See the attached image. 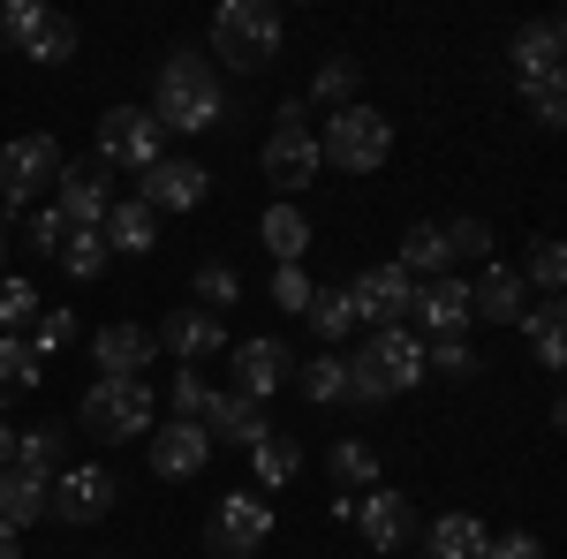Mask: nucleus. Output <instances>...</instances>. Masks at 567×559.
Wrapping results in <instances>:
<instances>
[{"mask_svg": "<svg viewBox=\"0 0 567 559\" xmlns=\"http://www.w3.org/2000/svg\"><path fill=\"white\" fill-rule=\"evenodd\" d=\"M144 114H152L159 130H182V136L219 130V76H213V61H205V53H167Z\"/></svg>", "mask_w": 567, "mask_h": 559, "instance_id": "1", "label": "nucleus"}, {"mask_svg": "<svg viewBox=\"0 0 567 559\" xmlns=\"http://www.w3.org/2000/svg\"><path fill=\"white\" fill-rule=\"evenodd\" d=\"M76 424H84L99 446H130V438H144V431L159 424V401H152L144 379H91Z\"/></svg>", "mask_w": 567, "mask_h": 559, "instance_id": "2", "label": "nucleus"}, {"mask_svg": "<svg viewBox=\"0 0 567 559\" xmlns=\"http://www.w3.org/2000/svg\"><path fill=\"white\" fill-rule=\"evenodd\" d=\"M393 152V122L379 106H341V114H326V136H318V159H333L341 174H379Z\"/></svg>", "mask_w": 567, "mask_h": 559, "instance_id": "3", "label": "nucleus"}, {"mask_svg": "<svg viewBox=\"0 0 567 559\" xmlns=\"http://www.w3.org/2000/svg\"><path fill=\"white\" fill-rule=\"evenodd\" d=\"M280 15L265 8V0H219V15H213V45H219V61L227 69H265V61H280Z\"/></svg>", "mask_w": 567, "mask_h": 559, "instance_id": "4", "label": "nucleus"}, {"mask_svg": "<svg viewBox=\"0 0 567 559\" xmlns=\"http://www.w3.org/2000/svg\"><path fill=\"white\" fill-rule=\"evenodd\" d=\"M0 45L23 53V61H39V69H61L76 53V23L61 8H45V0H8L0 8Z\"/></svg>", "mask_w": 567, "mask_h": 559, "instance_id": "5", "label": "nucleus"}, {"mask_svg": "<svg viewBox=\"0 0 567 559\" xmlns=\"http://www.w3.org/2000/svg\"><path fill=\"white\" fill-rule=\"evenodd\" d=\"M61 144L53 136H16V144H0V213H31L39 205V189H53L61 182Z\"/></svg>", "mask_w": 567, "mask_h": 559, "instance_id": "6", "label": "nucleus"}, {"mask_svg": "<svg viewBox=\"0 0 567 559\" xmlns=\"http://www.w3.org/2000/svg\"><path fill=\"white\" fill-rule=\"evenodd\" d=\"M272 537V507H265V491H227L205 521V552L213 559H250Z\"/></svg>", "mask_w": 567, "mask_h": 559, "instance_id": "7", "label": "nucleus"}, {"mask_svg": "<svg viewBox=\"0 0 567 559\" xmlns=\"http://www.w3.org/2000/svg\"><path fill=\"white\" fill-rule=\"evenodd\" d=\"M159 136L167 130L144 106H106L99 114V167H130V174L159 167Z\"/></svg>", "mask_w": 567, "mask_h": 559, "instance_id": "8", "label": "nucleus"}, {"mask_svg": "<svg viewBox=\"0 0 567 559\" xmlns=\"http://www.w3.org/2000/svg\"><path fill=\"white\" fill-rule=\"evenodd\" d=\"M349 302H355V325L386 333V325H409V310H416V280H409L401 265H371V272H355V280H349Z\"/></svg>", "mask_w": 567, "mask_h": 559, "instance_id": "9", "label": "nucleus"}, {"mask_svg": "<svg viewBox=\"0 0 567 559\" xmlns=\"http://www.w3.org/2000/svg\"><path fill=\"white\" fill-rule=\"evenodd\" d=\"M114 499H122V484H114V469H99V462H84V469L53 476V499H45V515L76 521V529H91L99 515H114Z\"/></svg>", "mask_w": 567, "mask_h": 559, "instance_id": "10", "label": "nucleus"}, {"mask_svg": "<svg viewBox=\"0 0 567 559\" xmlns=\"http://www.w3.org/2000/svg\"><path fill=\"white\" fill-rule=\"evenodd\" d=\"M432 341H462L470 333V280H454V272H439V280H416V310H409Z\"/></svg>", "mask_w": 567, "mask_h": 559, "instance_id": "11", "label": "nucleus"}, {"mask_svg": "<svg viewBox=\"0 0 567 559\" xmlns=\"http://www.w3.org/2000/svg\"><path fill=\"white\" fill-rule=\"evenodd\" d=\"M205 189H213V174L197 167V159H159V167H144L136 205H152V213H197Z\"/></svg>", "mask_w": 567, "mask_h": 559, "instance_id": "12", "label": "nucleus"}, {"mask_svg": "<svg viewBox=\"0 0 567 559\" xmlns=\"http://www.w3.org/2000/svg\"><path fill=\"white\" fill-rule=\"evenodd\" d=\"M355 529H363V545H371V552H401V545L416 537V507H409L393 484H379V491H363V499H355Z\"/></svg>", "mask_w": 567, "mask_h": 559, "instance_id": "13", "label": "nucleus"}, {"mask_svg": "<svg viewBox=\"0 0 567 559\" xmlns=\"http://www.w3.org/2000/svg\"><path fill=\"white\" fill-rule=\"evenodd\" d=\"M106 205H114V182L99 174V159L61 167V182H53V213L69 219V227H99V219H106Z\"/></svg>", "mask_w": 567, "mask_h": 559, "instance_id": "14", "label": "nucleus"}, {"mask_svg": "<svg viewBox=\"0 0 567 559\" xmlns=\"http://www.w3.org/2000/svg\"><path fill=\"white\" fill-rule=\"evenodd\" d=\"M144 454H152V476L159 484H182V476H197L213 462V438H205V424H159L144 438Z\"/></svg>", "mask_w": 567, "mask_h": 559, "instance_id": "15", "label": "nucleus"}, {"mask_svg": "<svg viewBox=\"0 0 567 559\" xmlns=\"http://www.w3.org/2000/svg\"><path fill=\"white\" fill-rule=\"evenodd\" d=\"M152 341L167 348L182 371H197L205 355H219V348H227V325H219L213 310H197V302H189V310H175V318H159V333H152Z\"/></svg>", "mask_w": 567, "mask_h": 559, "instance_id": "16", "label": "nucleus"}, {"mask_svg": "<svg viewBox=\"0 0 567 559\" xmlns=\"http://www.w3.org/2000/svg\"><path fill=\"white\" fill-rule=\"evenodd\" d=\"M363 355H371V371L386 379V393H409V386H424V379H432V371H424V341H416L409 325L371 333V341H363Z\"/></svg>", "mask_w": 567, "mask_h": 559, "instance_id": "17", "label": "nucleus"}, {"mask_svg": "<svg viewBox=\"0 0 567 559\" xmlns=\"http://www.w3.org/2000/svg\"><path fill=\"white\" fill-rule=\"evenodd\" d=\"M91 363H99V379H144V363H159V341L144 325H99Z\"/></svg>", "mask_w": 567, "mask_h": 559, "instance_id": "18", "label": "nucleus"}, {"mask_svg": "<svg viewBox=\"0 0 567 559\" xmlns=\"http://www.w3.org/2000/svg\"><path fill=\"white\" fill-rule=\"evenodd\" d=\"M296 379V348L288 341H243L235 348V393H250V401H265V393H280Z\"/></svg>", "mask_w": 567, "mask_h": 559, "instance_id": "19", "label": "nucleus"}, {"mask_svg": "<svg viewBox=\"0 0 567 559\" xmlns=\"http://www.w3.org/2000/svg\"><path fill=\"white\" fill-rule=\"evenodd\" d=\"M560 45H567V31L553 15H545V23H523V31H515V84L523 91L560 84Z\"/></svg>", "mask_w": 567, "mask_h": 559, "instance_id": "20", "label": "nucleus"}, {"mask_svg": "<svg viewBox=\"0 0 567 559\" xmlns=\"http://www.w3.org/2000/svg\"><path fill=\"white\" fill-rule=\"evenodd\" d=\"M318 136H310V122H296V130H272L265 136V174L280 182V189H303V182H318Z\"/></svg>", "mask_w": 567, "mask_h": 559, "instance_id": "21", "label": "nucleus"}, {"mask_svg": "<svg viewBox=\"0 0 567 559\" xmlns=\"http://www.w3.org/2000/svg\"><path fill=\"white\" fill-rule=\"evenodd\" d=\"M99 242H106L114 258H144V250H159V213L136 205V197H114L106 219H99Z\"/></svg>", "mask_w": 567, "mask_h": 559, "instance_id": "22", "label": "nucleus"}, {"mask_svg": "<svg viewBox=\"0 0 567 559\" xmlns=\"http://www.w3.org/2000/svg\"><path fill=\"white\" fill-rule=\"evenodd\" d=\"M265 431H272V424H265V408L250 401V393H213V408H205V438H219V446H243V454H250Z\"/></svg>", "mask_w": 567, "mask_h": 559, "instance_id": "23", "label": "nucleus"}, {"mask_svg": "<svg viewBox=\"0 0 567 559\" xmlns=\"http://www.w3.org/2000/svg\"><path fill=\"white\" fill-rule=\"evenodd\" d=\"M470 310L492 325H523V272L515 265H484V280H470Z\"/></svg>", "mask_w": 567, "mask_h": 559, "instance_id": "24", "label": "nucleus"}, {"mask_svg": "<svg viewBox=\"0 0 567 559\" xmlns=\"http://www.w3.org/2000/svg\"><path fill=\"white\" fill-rule=\"evenodd\" d=\"M45 499H53V476H39V469H0V521L8 529H31V521L45 515Z\"/></svg>", "mask_w": 567, "mask_h": 559, "instance_id": "25", "label": "nucleus"}, {"mask_svg": "<svg viewBox=\"0 0 567 559\" xmlns=\"http://www.w3.org/2000/svg\"><path fill=\"white\" fill-rule=\"evenodd\" d=\"M484 545H492V529H484L477 515H439L416 552L424 559H484Z\"/></svg>", "mask_w": 567, "mask_h": 559, "instance_id": "26", "label": "nucleus"}, {"mask_svg": "<svg viewBox=\"0 0 567 559\" xmlns=\"http://www.w3.org/2000/svg\"><path fill=\"white\" fill-rule=\"evenodd\" d=\"M401 272L409 280H439L446 272V235H439V219H416V227H401Z\"/></svg>", "mask_w": 567, "mask_h": 559, "instance_id": "27", "label": "nucleus"}, {"mask_svg": "<svg viewBox=\"0 0 567 559\" xmlns=\"http://www.w3.org/2000/svg\"><path fill=\"white\" fill-rule=\"evenodd\" d=\"M258 235H265V250H272V265H303V250H310L303 205H272V213L258 219Z\"/></svg>", "mask_w": 567, "mask_h": 559, "instance_id": "28", "label": "nucleus"}, {"mask_svg": "<svg viewBox=\"0 0 567 559\" xmlns=\"http://www.w3.org/2000/svg\"><path fill=\"white\" fill-rule=\"evenodd\" d=\"M296 469H303V446L288 438V431H265L258 446H250V484H296Z\"/></svg>", "mask_w": 567, "mask_h": 559, "instance_id": "29", "label": "nucleus"}, {"mask_svg": "<svg viewBox=\"0 0 567 559\" xmlns=\"http://www.w3.org/2000/svg\"><path fill=\"white\" fill-rule=\"evenodd\" d=\"M310 325H318V341L326 348H349V333H355V302H349V288L333 280V288H310V310H303Z\"/></svg>", "mask_w": 567, "mask_h": 559, "instance_id": "30", "label": "nucleus"}, {"mask_svg": "<svg viewBox=\"0 0 567 559\" xmlns=\"http://www.w3.org/2000/svg\"><path fill=\"white\" fill-rule=\"evenodd\" d=\"M39 379H45V355L23 333H0V393L16 401V393H39Z\"/></svg>", "mask_w": 567, "mask_h": 559, "instance_id": "31", "label": "nucleus"}, {"mask_svg": "<svg viewBox=\"0 0 567 559\" xmlns=\"http://www.w3.org/2000/svg\"><path fill=\"white\" fill-rule=\"evenodd\" d=\"M53 258H61V272H69V280H99V272H106V265H114V250H106V242H99V227H69V235H61V250H53Z\"/></svg>", "mask_w": 567, "mask_h": 559, "instance_id": "32", "label": "nucleus"}, {"mask_svg": "<svg viewBox=\"0 0 567 559\" xmlns=\"http://www.w3.org/2000/svg\"><path fill=\"white\" fill-rule=\"evenodd\" d=\"M341 379H349V348H326V355H310V363H296V386H303V401H341Z\"/></svg>", "mask_w": 567, "mask_h": 559, "instance_id": "33", "label": "nucleus"}, {"mask_svg": "<svg viewBox=\"0 0 567 559\" xmlns=\"http://www.w3.org/2000/svg\"><path fill=\"white\" fill-rule=\"evenodd\" d=\"M529 348H537L545 371H560V355H567V310H560V296H545L537 310H529Z\"/></svg>", "mask_w": 567, "mask_h": 559, "instance_id": "34", "label": "nucleus"}, {"mask_svg": "<svg viewBox=\"0 0 567 559\" xmlns=\"http://www.w3.org/2000/svg\"><path fill=\"white\" fill-rule=\"evenodd\" d=\"M69 454V424H31V431H16V469H39L53 476V462Z\"/></svg>", "mask_w": 567, "mask_h": 559, "instance_id": "35", "label": "nucleus"}, {"mask_svg": "<svg viewBox=\"0 0 567 559\" xmlns=\"http://www.w3.org/2000/svg\"><path fill=\"white\" fill-rule=\"evenodd\" d=\"M39 288L31 280H16V272H0V333H31L39 325Z\"/></svg>", "mask_w": 567, "mask_h": 559, "instance_id": "36", "label": "nucleus"}, {"mask_svg": "<svg viewBox=\"0 0 567 559\" xmlns=\"http://www.w3.org/2000/svg\"><path fill=\"white\" fill-rule=\"evenodd\" d=\"M355 84H363V69H355L349 53H333V61H326V69H318V84H310V99H318V106H333V114H341V106H355Z\"/></svg>", "mask_w": 567, "mask_h": 559, "instance_id": "37", "label": "nucleus"}, {"mask_svg": "<svg viewBox=\"0 0 567 559\" xmlns=\"http://www.w3.org/2000/svg\"><path fill=\"white\" fill-rule=\"evenodd\" d=\"M23 341L39 348V355H61V348H76V341H84V325H76V310H61V302H45V310H39V325H31Z\"/></svg>", "mask_w": 567, "mask_h": 559, "instance_id": "38", "label": "nucleus"}, {"mask_svg": "<svg viewBox=\"0 0 567 559\" xmlns=\"http://www.w3.org/2000/svg\"><path fill=\"white\" fill-rule=\"evenodd\" d=\"M326 469H333V484H363V491H379V454H371L363 438H341V446L326 454Z\"/></svg>", "mask_w": 567, "mask_h": 559, "instance_id": "39", "label": "nucleus"}, {"mask_svg": "<svg viewBox=\"0 0 567 559\" xmlns=\"http://www.w3.org/2000/svg\"><path fill=\"white\" fill-rule=\"evenodd\" d=\"M439 235H446V265L492 258V227H484V219H439Z\"/></svg>", "mask_w": 567, "mask_h": 559, "instance_id": "40", "label": "nucleus"}, {"mask_svg": "<svg viewBox=\"0 0 567 559\" xmlns=\"http://www.w3.org/2000/svg\"><path fill=\"white\" fill-rule=\"evenodd\" d=\"M424 371H439V379H477L484 355L470 341H432V348H424Z\"/></svg>", "mask_w": 567, "mask_h": 559, "instance_id": "41", "label": "nucleus"}, {"mask_svg": "<svg viewBox=\"0 0 567 559\" xmlns=\"http://www.w3.org/2000/svg\"><path fill=\"white\" fill-rule=\"evenodd\" d=\"M243 296V280H235V265H197V310H213L227 318V302Z\"/></svg>", "mask_w": 567, "mask_h": 559, "instance_id": "42", "label": "nucleus"}, {"mask_svg": "<svg viewBox=\"0 0 567 559\" xmlns=\"http://www.w3.org/2000/svg\"><path fill=\"white\" fill-rule=\"evenodd\" d=\"M341 401H355V408H379V401H393V393H386V379L371 371V355H363V348L349 355V379H341Z\"/></svg>", "mask_w": 567, "mask_h": 559, "instance_id": "43", "label": "nucleus"}, {"mask_svg": "<svg viewBox=\"0 0 567 559\" xmlns=\"http://www.w3.org/2000/svg\"><path fill=\"white\" fill-rule=\"evenodd\" d=\"M175 416L167 424H205V408H213V386H205V371H182L175 379V401H167Z\"/></svg>", "mask_w": 567, "mask_h": 559, "instance_id": "44", "label": "nucleus"}, {"mask_svg": "<svg viewBox=\"0 0 567 559\" xmlns=\"http://www.w3.org/2000/svg\"><path fill=\"white\" fill-rule=\"evenodd\" d=\"M61 235H69V219L53 213V205H31V213H23V242H31L39 258H53V250H61Z\"/></svg>", "mask_w": 567, "mask_h": 559, "instance_id": "45", "label": "nucleus"}, {"mask_svg": "<svg viewBox=\"0 0 567 559\" xmlns=\"http://www.w3.org/2000/svg\"><path fill=\"white\" fill-rule=\"evenodd\" d=\"M310 288H318V280H310L303 265H272V302H280V310H310Z\"/></svg>", "mask_w": 567, "mask_h": 559, "instance_id": "46", "label": "nucleus"}, {"mask_svg": "<svg viewBox=\"0 0 567 559\" xmlns=\"http://www.w3.org/2000/svg\"><path fill=\"white\" fill-rule=\"evenodd\" d=\"M529 280H537L545 296H560V280H567V250L560 242H537V250H529Z\"/></svg>", "mask_w": 567, "mask_h": 559, "instance_id": "47", "label": "nucleus"}, {"mask_svg": "<svg viewBox=\"0 0 567 559\" xmlns=\"http://www.w3.org/2000/svg\"><path fill=\"white\" fill-rule=\"evenodd\" d=\"M523 99H529V114H537V130H560V122H567V76H560V84L523 91Z\"/></svg>", "mask_w": 567, "mask_h": 559, "instance_id": "48", "label": "nucleus"}, {"mask_svg": "<svg viewBox=\"0 0 567 559\" xmlns=\"http://www.w3.org/2000/svg\"><path fill=\"white\" fill-rule=\"evenodd\" d=\"M484 559H545V545H537L529 529H507V537H492V545H484Z\"/></svg>", "mask_w": 567, "mask_h": 559, "instance_id": "49", "label": "nucleus"}, {"mask_svg": "<svg viewBox=\"0 0 567 559\" xmlns=\"http://www.w3.org/2000/svg\"><path fill=\"white\" fill-rule=\"evenodd\" d=\"M8 462H16V424L0 416V469H8Z\"/></svg>", "mask_w": 567, "mask_h": 559, "instance_id": "50", "label": "nucleus"}, {"mask_svg": "<svg viewBox=\"0 0 567 559\" xmlns=\"http://www.w3.org/2000/svg\"><path fill=\"white\" fill-rule=\"evenodd\" d=\"M16 537H23V529H8V521H0V559H23V545H16Z\"/></svg>", "mask_w": 567, "mask_h": 559, "instance_id": "51", "label": "nucleus"}, {"mask_svg": "<svg viewBox=\"0 0 567 559\" xmlns=\"http://www.w3.org/2000/svg\"><path fill=\"white\" fill-rule=\"evenodd\" d=\"M0 265H8V235H0Z\"/></svg>", "mask_w": 567, "mask_h": 559, "instance_id": "52", "label": "nucleus"}]
</instances>
